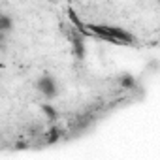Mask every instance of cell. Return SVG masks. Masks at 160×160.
Returning <instances> with one entry per match:
<instances>
[{
  "label": "cell",
  "instance_id": "6da1fadb",
  "mask_svg": "<svg viewBox=\"0 0 160 160\" xmlns=\"http://www.w3.org/2000/svg\"><path fill=\"white\" fill-rule=\"evenodd\" d=\"M85 30L87 32H92L108 42H113V43H136V38L121 28V27H111V25H85Z\"/></svg>",
  "mask_w": 160,
  "mask_h": 160
},
{
  "label": "cell",
  "instance_id": "7a4b0ae2",
  "mask_svg": "<svg viewBox=\"0 0 160 160\" xmlns=\"http://www.w3.org/2000/svg\"><path fill=\"white\" fill-rule=\"evenodd\" d=\"M62 30H64L66 36H68V42H70V45H72V53H73V57H75L77 60H83L85 55H87L83 34L79 32V30H75L72 25H70V27H62Z\"/></svg>",
  "mask_w": 160,
  "mask_h": 160
},
{
  "label": "cell",
  "instance_id": "3957f363",
  "mask_svg": "<svg viewBox=\"0 0 160 160\" xmlns=\"http://www.w3.org/2000/svg\"><path fill=\"white\" fill-rule=\"evenodd\" d=\"M36 89L47 100H53L55 96H58V83H57V79L51 73H43L38 79V81H36Z\"/></svg>",
  "mask_w": 160,
  "mask_h": 160
},
{
  "label": "cell",
  "instance_id": "277c9868",
  "mask_svg": "<svg viewBox=\"0 0 160 160\" xmlns=\"http://www.w3.org/2000/svg\"><path fill=\"white\" fill-rule=\"evenodd\" d=\"M40 109H42V113L45 115V121L47 122H51V124H55L57 121H58V111L55 109V106H51V104H42L40 106Z\"/></svg>",
  "mask_w": 160,
  "mask_h": 160
},
{
  "label": "cell",
  "instance_id": "5b68a950",
  "mask_svg": "<svg viewBox=\"0 0 160 160\" xmlns=\"http://www.w3.org/2000/svg\"><path fill=\"white\" fill-rule=\"evenodd\" d=\"M12 30H13V19H12V15L2 13V15H0V32H2V34H8V32H12Z\"/></svg>",
  "mask_w": 160,
  "mask_h": 160
},
{
  "label": "cell",
  "instance_id": "8992f818",
  "mask_svg": "<svg viewBox=\"0 0 160 160\" xmlns=\"http://www.w3.org/2000/svg\"><path fill=\"white\" fill-rule=\"evenodd\" d=\"M62 138V130L58 128V126H53L47 134H45V143H55V141H58Z\"/></svg>",
  "mask_w": 160,
  "mask_h": 160
},
{
  "label": "cell",
  "instance_id": "52a82bcc",
  "mask_svg": "<svg viewBox=\"0 0 160 160\" xmlns=\"http://www.w3.org/2000/svg\"><path fill=\"white\" fill-rule=\"evenodd\" d=\"M119 83H121V87H124V89H134V87H136V79H134L130 73H122V75L119 77Z\"/></svg>",
  "mask_w": 160,
  "mask_h": 160
},
{
  "label": "cell",
  "instance_id": "ba28073f",
  "mask_svg": "<svg viewBox=\"0 0 160 160\" xmlns=\"http://www.w3.org/2000/svg\"><path fill=\"white\" fill-rule=\"evenodd\" d=\"M6 49V34L0 32V51H4Z\"/></svg>",
  "mask_w": 160,
  "mask_h": 160
},
{
  "label": "cell",
  "instance_id": "9c48e42d",
  "mask_svg": "<svg viewBox=\"0 0 160 160\" xmlns=\"http://www.w3.org/2000/svg\"><path fill=\"white\" fill-rule=\"evenodd\" d=\"M0 15H2V12H0Z\"/></svg>",
  "mask_w": 160,
  "mask_h": 160
}]
</instances>
